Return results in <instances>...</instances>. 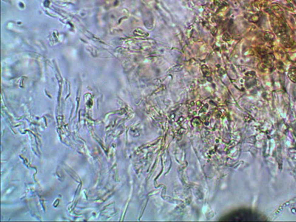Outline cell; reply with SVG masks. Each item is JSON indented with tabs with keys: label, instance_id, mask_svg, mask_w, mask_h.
<instances>
[{
	"label": "cell",
	"instance_id": "cell-1",
	"mask_svg": "<svg viewBox=\"0 0 296 222\" xmlns=\"http://www.w3.org/2000/svg\"><path fill=\"white\" fill-rule=\"evenodd\" d=\"M238 215L239 216L235 215L233 218H231L230 219H239V221H240V219H244V221H246V219H248L249 221H251V219H253V218L256 219V218L251 216V213H238Z\"/></svg>",
	"mask_w": 296,
	"mask_h": 222
}]
</instances>
